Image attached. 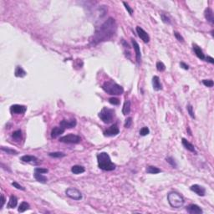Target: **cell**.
I'll return each instance as SVG.
<instances>
[{
    "label": "cell",
    "mask_w": 214,
    "mask_h": 214,
    "mask_svg": "<svg viewBox=\"0 0 214 214\" xmlns=\"http://www.w3.org/2000/svg\"><path fill=\"white\" fill-rule=\"evenodd\" d=\"M34 178L36 179V181L41 182V183H46L48 181V178L46 177H44L43 174L41 173H38V172H34Z\"/></svg>",
    "instance_id": "cell-24"
},
{
    "label": "cell",
    "mask_w": 214,
    "mask_h": 214,
    "mask_svg": "<svg viewBox=\"0 0 214 214\" xmlns=\"http://www.w3.org/2000/svg\"><path fill=\"white\" fill-rule=\"evenodd\" d=\"M137 33L139 36V38L144 42V43H149L150 42V36L149 34H147V32H146L142 28H141L140 26H137Z\"/></svg>",
    "instance_id": "cell-8"
},
{
    "label": "cell",
    "mask_w": 214,
    "mask_h": 214,
    "mask_svg": "<svg viewBox=\"0 0 214 214\" xmlns=\"http://www.w3.org/2000/svg\"><path fill=\"white\" fill-rule=\"evenodd\" d=\"M187 110H188L189 115H190L192 119H194V118H195V114H194V111H193V107H192L191 105H188L187 106Z\"/></svg>",
    "instance_id": "cell-33"
},
{
    "label": "cell",
    "mask_w": 214,
    "mask_h": 214,
    "mask_svg": "<svg viewBox=\"0 0 214 214\" xmlns=\"http://www.w3.org/2000/svg\"><path fill=\"white\" fill-rule=\"evenodd\" d=\"M181 143H182L183 146H184V147H185L188 151H191V152H192V153H194V154H197V151H196V149H195L194 146H193L192 143H190L187 139L182 138V140H181Z\"/></svg>",
    "instance_id": "cell-15"
},
{
    "label": "cell",
    "mask_w": 214,
    "mask_h": 214,
    "mask_svg": "<svg viewBox=\"0 0 214 214\" xmlns=\"http://www.w3.org/2000/svg\"><path fill=\"white\" fill-rule=\"evenodd\" d=\"M190 190L194 192L197 195L200 196V197H204L206 194V189L205 188H203L202 186H200L198 184H194L192 185L191 188H190Z\"/></svg>",
    "instance_id": "cell-11"
},
{
    "label": "cell",
    "mask_w": 214,
    "mask_h": 214,
    "mask_svg": "<svg viewBox=\"0 0 214 214\" xmlns=\"http://www.w3.org/2000/svg\"><path fill=\"white\" fill-rule=\"evenodd\" d=\"M27 111V107L21 105H13L10 107V111L13 114H24Z\"/></svg>",
    "instance_id": "cell-13"
},
{
    "label": "cell",
    "mask_w": 214,
    "mask_h": 214,
    "mask_svg": "<svg viewBox=\"0 0 214 214\" xmlns=\"http://www.w3.org/2000/svg\"><path fill=\"white\" fill-rule=\"evenodd\" d=\"M49 156L51 157H54V158H61V157L65 156V154L63 152L57 151V152H50V153H49Z\"/></svg>",
    "instance_id": "cell-30"
},
{
    "label": "cell",
    "mask_w": 214,
    "mask_h": 214,
    "mask_svg": "<svg viewBox=\"0 0 214 214\" xmlns=\"http://www.w3.org/2000/svg\"><path fill=\"white\" fill-rule=\"evenodd\" d=\"M80 141H81L80 137H79L77 135H74V134H69L67 136L60 138V142L66 143V144H77L80 142Z\"/></svg>",
    "instance_id": "cell-6"
},
{
    "label": "cell",
    "mask_w": 214,
    "mask_h": 214,
    "mask_svg": "<svg viewBox=\"0 0 214 214\" xmlns=\"http://www.w3.org/2000/svg\"><path fill=\"white\" fill-rule=\"evenodd\" d=\"M117 25L115 20L113 18H109L102 25L97 28L91 39V42L94 44L107 41L111 39L116 33Z\"/></svg>",
    "instance_id": "cell-1"
},
{
    "label": "cell",
    "mask_w": 214,
    "mask_h": 214,
    "mask_svg": "<svg viewBox=\"0 0 214 214\" xmlns=\"http://www.w3.org/2000/svg\"><path fill=\"white\" fill-rule=\"evenodd\" d=\"M14 75H15L16 77L23 78L27 75V73H26L25 71H24V69L22 68L21 66H17L16 69H15V71H14Z\"/></svg>",
    "instance_id": "cell-25"
},
{
    "label": "cell",
    "mask_w": 214,
    "mask_h": 214,
    "mask_svg": "<svg viewBox=\"0 0 214 214\" xmlns=\"http://www.w3.org/2000/svg\"><path fill=\"white\" fill-rule=\"evenodd\" d=\"M85 167L82 166H79V165H75V166H73L71 167V171L74 173V174H81L83 172H85Z\"/></svg>",
    "instance_id": "cell-22"
},
{
    "label": "cell",
    "mask_w": 214,
    "mask_h": 214,
    "mask_svg": "<svg viewBox=\"0 0 214 214\" xmlns=\"http://www.w3.org/2000/svg\"><path fill=\"white\" fill-rule=\"evenodd\" d=\"M193 50L195 52V54H196V55H197V57L200 59V60H205V54H203V51L202 50V49L197 45V44H195V43H193Z\"/></svg>",
    "instance_id": "cell-20"
},
{
    "label": "cell",
    "mask_w": 214,
    "mask_h": 214,
    "mask_svg": "<svg viewBox=\"0 0 214 214\" xmlns=\"http://www.w3.org/2000/svg\"><path fill=\"white\" fill-rule=\"evenodd\" d=\"M202 84L207 87H213L214 85L213 80L212 79H203L202 80Z\"/></svg>",
    "instance_id": "cell-34"
},
{
    "label": "cell",
    "mask_w": 214,
    "mask_h": 214,
    "mask_svg": "<svg viewBox=\"0 0 214 214\" xmlns=\"http://www.w3.org/2000/svg\"><path fill=\"white\" fill-rule=\"evenodd\" d=\"M149 133H150V130H149L148 127H143V128L141 129V130H140V135L142 136V137L147 136Z\"/></svg>",
    "instance_id": "cell-35"
},
{
    "label": "cell",
    "mask_w": 214,
    "mask_h": 214,
    "mask_svg": "<svg viewBox=\"0 0 214 214\" xmlns=\"http://www.w3.org/2000/svg\"><path fill=\"white\" fill-rule=\"evenodd\" d=\"M65 194L66 196L73 200H76V201H79L82 199V193L76 188H69L66 189L65 191Z\"/></svg>",
    "instance_id": "cell-7"
},
{
    "label": "cell",
    "mask_w": 214,
    "mask_h": 214,
    "mask_svg": "<svg viewBox=\"0 0 214 214\" xmlns=\"http://www.w3.org/2000/svg\"><path fill=\"white\" fill-rule=\"evenodd\" d=\"M18 204V198L15 196L12 195L9 197V201L7 204V207L8 208H14Z\"/></svg>",
    "instance_id": "cell-21"
},
{
    "label": "cell",
    "mask_w": 214,
    "mask_h": 214,
    "mask_svg": "<svg viewBox=\"0 0 214 214\" xmlns=\"http://www.w3.org/2000/svg\"><path fill=\"white\" fill-rule=\"evenodd\" d=\"M156 69H157L158 71H160V72H163V71L166 70V65L163 64L162 62L158 61V62L156 63Z\"/></svg>",
    "instance_id": "cell-31"
},
{
    "label": "cell",
    "mask_w": 214,
    "mask_h": 214,
    "mask_svg": "<svg viewBox=\"0 0 214 214\" xmlns=\"http://www.w3.org/2000/svg\"><path fill=\"white\" fill-rule=\"evenodd\" d=\"M146 172L149 173V174H157V173L162 172V170L159 169V168L156 167V166H147V168H146Z\"/></svg>",
    "instance_id": "cell-26"
},
{
    "label": "cell",
    "mask_w": 214,
    "mask_h": 214,
    "mask_svg": "<svg viewBox=\"0 0 214 214\" xmlns=\"http://www.w3.org/2000/svg\"><path fill=\"white\" fill-rule=\"evenodd\" d=\"M131 125H132V118L131 117H128L126 120V121H125V127L126 128H130Z\"/></svg>",
    "instance_id": "cell-40"
},
{
    "label": "cell",
    "mask_w": 214,
    "mask_h": 214,
    "mask_svg": "<svg viewBox=\"0 0 214 214\" xmlns=\"http://www.w3.org/2000/svg\"><path fill=\"white\" fill-rule=\"evenodd\" d=\"M123 4H124V6H125L126 9L128 11V13L130 14V15H132V14H133V9H131V8L129 6L128 3H126V2H123Z\"/></svg>",
    "instance_id": "cell-41"
},
{
    "label": "cell",
    "mask_w": 214,
    "mask_h": 214,
    "mask_svg": "<svg viewBox=\"0 0 214 214\" xmlns=\"http://www.w3.org/2000/svg\"><path fill=\"white\" fill-rule=\"evenodd\" d=\"M167 201L171 207L179 208L184 204V198L177 192H171L167 195Z\"/></svg>",
    "instance_id": "cell-4"
},
{
    "label": "cell",
    "mask_w": 214,
    "mask_h": 214,
    "mask_svg": "<svg viewBox=\"0 0 214 214\" xmlns=\"http://www.w3.org/2000/svg\"><path fill=\"white\" fill-rule=\"evenodd\" d=\"M205 60L206 61H207V62H209V63H211V64H214V59L213 57H211V56L205 57Z\"/></svg>",
    "instance_id": "cell-44"
},
{
    "label": "cell",
    "mask_w": 214,
    "mask_h": 214,
    "mask_svg": "<svg viewBox=\"0 0 214 214\" xmlns=\"http://www.w3.org/2000/svg\"><path fill=\"white\" fill-rule=\"evenodd\" d=\"M186 210L190 214H202L203 213L202 209L196 204H190L186 207Z\"/></svg>",
    "instance_id": "cell-14"
},
{
    "label": "cell",
    "mask_w": 214,
    "mask_h": 214,
    "mask_svg": "<svg viewBox=\"0 0 214 214\" xmlns=\"http://www.w3.org/2000/svg\"><path fill=\"white\" fill-rule=\"evenodd\" d=\"M1 151H4L5 153L9 155H18V152L17 151L14 150V149H11V148H9V147H5V146H2L1 147Z\"/></svg>",
    "instance_id": "cell-28"
},
{
    "label": "cell",
    "mask_w": 214,
    "mask_h": 214,
    "mask_svg": "<svg viewBox=\"0 0 214 214\" xmlns=\"http://www.w3.org/2000/svg\"><path fill=\"white\" fill-rule=\"evenodd\" d=\"M119 132H120L119 127L117 126L116 124H114L111 127H109L107 130H105L104 131V135L105 137H115V136L118 135Z\"/></svg>",
    "instance_id": "cell-9"
},
{
    "label": "cell",
    "mask_w": 214,
    "mask_h": 214,
    "mask_svg": "<svg viewBox=\"0 0 214 214\" xmlns=\"http://www.w3.org/2000/svg\"><path fill=\"white\" fill-rule=\"evenodd\" d=\"M12 186H14L15 188L18 189V190H22V191H24V190H25V188H24V187H22L21 185H19V184H18V182H16V181L12 182Z\"/></svg>",
    "instance_id": "cell-42"
},
{
    "label": "cell",
    "mask_w": 214,
    "mask_h": 214,
    "mask_svg": "<svg viewBox=\"0 0 214 214\" xmlns=\"http://www.w3.org/2000/svg\"><path fill=\"white\" fill-rule=\"evenodd\" d=\"M109 102L111 103V105H118L120 104V101H119V99H117V98L112 97V98H110V99H109Z\"/></svg>",
    "instance_id": "cell-39"
},
{
    "label": "cell",
    "mask_w": 214,
    "mask_h": 214,
    "mask_svg": "<svg viewBox=\"0 0 214 214\" xmlns=\"http://www.w3.org/2000/svg\"><path fill=\"white\" fill-rule=\"evenodd\" d=\"M152 86H153V89L156 91H159L161 90H162V85L161 84V81H160V78L156 75H155L154 77L152 78Z\"/></svg>",
    "instance_id": "cell-17"
},
{
    "label": "cell",
    "mask_w": 214,
    "mask_h": 214,
    "mask_svg": "<svg viewBox=\"0 0 214 214\" xmlns=\"http://www.w3.org/2000/svg\"><path fill=\"white\" fill-rule=\"evenodd\" d=\"M174 36H175V38L179 41V42H181V43H183L184 42V38L181 35V34H179L178 32H177V31H174Z\"/></svg>",
    "instance_id": "cell-37"
},
{
    "label": "cell",
    "mask_w": 214,
    "mask_h": 214,
    "mask_svg": "<svg viewBox=\"0 0 214 214\" xmlns=\"http://www.w3.org/2000/svg\"><path fill=\"white\" fill-rule=\"evenodd\" d=\"M132 42V45H133V49L135 50V53H136V59H137V62L138 65L141 64V48H140V45L139 43H137V41L135 39H132L131 40Z\"/></svg>",
    "instance_id": "cell-10"
},
{
    "label": "cell",
    "mask_w": 214,
    "mask_h": 214,
    "mask_svg": "<svg viewBox=\"0 0 214 214\" xmlns=\"http://www.w3.org/2000/svg\"><path fill=\"white\" fill-rule=\"evenodd\" d=\"M64 132H65V129L62 127H54L51 130V137L53 139H55L61 136Z\"/></svg>",
    "instance_id": "cell-19"
},
{
    "label": "cell",
    "mask_w": 214,
    "mask_h": 214,
    "mask_svg": "<svg viewBox=\"0 0 214 214\" xmlns=\"http://www.w3.org/2000/svg\"><path fill=\"white\" fill-rule=\"evenodd\" d=\"M204 16H205V18L209 22L211 23L212 24H214V18H213V12L212 9L210 8H207V9H205V12H204Z\"/></svg>",
    "instance_id": "cell-18"
},
{
    "label": "cell",
    "mask_w": 214,
    "mask_h": 214,
    "mask_svg": "<svg viewBox=\"0 0 214 214\" xmlns=\"http://www.w3.org/2000/svg\"><path fill=\"white\" fill-rule=\"evenodd\" d=\"M1 197H2V204H1V208H2V207H3V205L5 204L6 199H5V197H4V195H3V194H2V195H1Z\"/></svg>",
    "instance_id": "cell-45"
},
{
    "label": "cell",
    "mask_w": 214,
    "mask_h": 214,
    "mask_svg": "<svg viewBox=\"0 0 214 214\" xmlns=\"http://www.w3.org/2000/svg\"><path fill=\"white\" fill-rule=\"evenodd\" d=\"M166 161L169 163V164L171 165L173 168H177V164L176 161H175V159H174L173 157H171V156H168V157H166Z\"/></svg>",
    "instance_id": "cell-29"
},
{
    "label": "cell",
    "mask_w": 214,
    "mask_h": 214,
    "mask_svg": "<svg viewBox=\"0 0 214 214\" xmlns=\"http://www.w3.org/2000/svg\"><path fill=\"white\" fill-rule=\"evenodd\" d=\"M161 18H162V20L163 23H165V24H171V20H170V18L167 17L166 14H161Z\"/></svg>",
    "instance_id": "cell-36"
},
{
    "label": "cell",
    "mask_w": 214,
    "mask_h": 214,
    "mask_svg": "<svg viewBox=\"0 0 214 214\" xmlns=\"http://www.w3.org/2000/svg\"><path fill=\"white\" fill-rule=\"evenodd\" d=\"M97 162L99 168L103 171H113L116 167L115 164L112 162L110 156L106 152H101L97 155Z\"/></svg>",
    "instance_id": "cell-2"
},
{
    "label": "cell",
    "mask_w": 214,
    "mask_h": 214,
    "mask_svg": "<svg viewBox=\"0 0 214 214\" xmlns=\"http://www.w3.org/2000/svg\"><path fill=\"white\" fill-rule=\"evenodd\" d=\"M12 137L14 139V140H19V139H21V137H22V131L20 130H15L14 133H13V135H12Z\"/></svg>",
    "instance_id": "cell-32"
},
{
    "label": "cell",
    "mask_w": 214,
    "mask_h": 214,
    "mask_svg": "<svg viewBox=\"0 0 214 214\" xmlns=\"http://www.w3.org/2000/svg\"><path fill=\"white\" fill-rule=\"evenodd\" d=\"M180 66L182 69H186V70H188V69H189L188 65H187V64H186V63H184V62H181V63H180Z\"/></svg>",
    "instance_id": "cell-43"
},
{
    "label": "cell",
    "mask_w": 214,
    "mask_h": 214,
    "mask_svg": "<svg viewBox=\"0 0 214 214\" xmlns=\"http://www.w3.org/2000/svg\"><path fill=\"white\" fill-rule=\"evenodd\" d=\"M34 172H38V173H41V174H44L49 172V170L46 168H41V167H36L34 169Z\"/></svg>",
    "instance_id": "cell-38"
},
{
    "label": "cell",
    "mask_w": 214,
    "mask_h": 214,
    "mask_svg": "<svg viewBox=\"0 0 214 214\" xmlns=\"http://www.w3.org/2000/svg\"><path fill=\"white\" fill-rule=\"evenodd\" d=\"M29 208H30L29 204L28 202H23L20 203V205L18 207V213H24L25 211L29 210Z\"/></svg>",
    "instance_id": "cell-27"
},
{
    "label": "cell",
    "mask_w": 214,
    "mask_h": 214,
    "mask_svg": "<svg viewBox=\"0 0 214 214\" xmlns=\"http://www.w3.org/2000/svg\"><path fill=\"white\" fill-rule=\"evenodd\" d=\"M102 89L105 93L111 95H120L124 92L123 87L113 80L105 81L102 85Z\"/></svg>",
    "instance_id": "cell-3"
},
{
    "label": "cell",
    "mask_w": 214,
    "mask_h": 214,
    "mask_svg": "<svg viewBox=\"0 0 214 214\" xmlns=\"http://www.w3.org/2000/svg\"><path fill=\"white\" fill-rule=\"evenodd\" d=\"M99 117L104 123L109 124L112 122L115 117V111L113 109H110L107 107H103L102 110L99 113Z\"/></svg>",
    "instance_id": "cell-5"
},
{
    "label": "cell",
    "mask_w": 214,
    "mask_h": 214,
    "mask_svg": "<svg viewBox=\"0 0 214 214\" xmlns=\"http://www.w3.org/2000/svg\"><path fill=\"white\" fill-rule=\"evenodd\" d=\"M130 101L129 100H126L124 105H123V108H122V114L126 115L130 114Z\"/></svg>",
    "instance_id": "cell-23"
},
{
    "label": "cell",
    "mask_w": 214,
    "mask_h": 214,
    "mask_svg": "<svg viewBox=\"0 0 214 214\" xmlns=\"http://www.w3.org/2000/svg\"><path fill=\"white\" fill-rule=\"evenodd\" d=\"M60 126H61L62 128H64L65 130V129L74 128V127L76 126L77 122H76V120H75V119H72V120H63L60 121Z\"/></svg>",
    "instance_id": "cell-12"
},
{
    "label": "cell",
    "mask_w": 214,
    "mask_h": 214,
    "mask_svg": "<svg viewBox=\"0 0 214 214\" xmlns=\"http://www.w3.org/2000/svg\"><path fill=\"white\" fill-rule=\"evenodd\" d=\"M20 160L24 162L27 163H36L38 162V158L34 156H30V155H24L23 156H21Z\"/></svg>",
    "instance_id": "cell-16"
}]
</instances>
